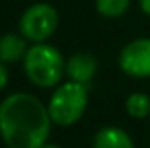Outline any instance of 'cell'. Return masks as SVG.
Listing matches in <instances>:
<instances>
[{
    "label": "cell",
    "instance_id": "cell-4",
    "mask_svg": "<svg viewBox=\"0 0 150 148\" xmlns=\"http://www.w3.org/2000/svg\"><path fill=\"white\" fill-rule=\"evenodd\" d=\"M59 16L58 11L47 4L37 2L32 4L19 18V33L32 44L47 42L58 30Z\"/></svg>",
    "mask_w": 150,
    "mask_h": 148
},
{
    "label": "cell",
    "instance_id": "cell-13",
    "mask_svg": "<svg viewBox=\"0 0 150 148\" xmlns=\"http://www.w3.org/2000/svg\"><path fill=\"white\" fill-rule=\"evenodd\" d=\"M40 148H63V147H59V145H52V143H45V145H42Z\"/></svg>",
    "mask_w": 150,
    "mask_h": 148
},
{
    "label": "cell",
    "instance_id": "cell-9",
    "mask_svg": "<svg viewBox=\"0 0 150 148\" xmlns=\"http://www.w3.org/2000/svg\"><path fill=\"white\" fill-rule=\"evenodd\" d=\"M126 111L133 118L150 117V96L145 92H133L126 99Z\"/></svg>",
    "mask_w": 150,
    "mask_h": 148
},
{
    "label": "cell",
    "instance_id": "cell-3",
    "mask_svg": "<svg viewBox=\"0 0 150 148\" xmlns=\"http://www.w3.org/2000/svg\"><path fill=\"white\" fill-rule=\"evenodd\" d=\"M87 87L77 82H63L56 85L49 98L47 110L52 124L59 127H70L77 124L87 108Z\"/></svg>",
    "mask_w": 150,
    "mask_h": 148
},
{
    "label": "cell",
    "instance_id": "cell-12",
    "mask_svg": "<svg viewBox=\"0 0 150 148\" xmlns=\"http://www.w3.org/2000/svg\"><path fill=\"white\" fill-rule=\"evenodd\" d=\"M140 9L150 18V0H140Z\"/></svg>",
    "mask_w": 150,
    "mask_h": 148
},
{
    "label": "cell",
    "instance_id": "cell-7",
    "mask_svg": "<svg viewBox=\"0 0 150 148\" xmlns=\"http://www.w3.org/2000/svg\"><path fill=\"white\" fill-rule=\"evenodd\" d=\"M26 42L21 33H4L0 37V61L5 65L23 61L28 51Z\"/></svg>",
    "mask_w": 150,
    "mask_h": 148
},
{
    "label": "cell",
    "instance_id": "cell-1",
    "mask_svg": "<svg viewBox=\"0 0 150 148\" xmlns=\"http://www.w3.org/2000/svg\"><path fill=\"white\" fill-rule=\"evenodd\" d=\"M51 125L47 105L30 92H12L0 103V136L7 148H40Z\"/></svg>",
    "mask_w": 150,
    "mask_h": 148
},
{
    "label": "cell",
    "instance_id": "cell-5",
    "mask_svg": "<svg viewBox=\"0 0 150 148\" xmlns=\"http://www.w3.org/2000/svg\"><path fill=\"white\" fill-rule=\"evenodd\" d=\"M119 66L127 77H150V38L142 37L127 42L119 54Z\"/></svg>",
    "mask_w": 150,
    "mask_h": 148
},
{
    "label": "cell",
    "instance_id": "cell-10",
    "mask_svg": "<svg viewBox=\"0 0 150 148\" xmlns=\"http://www.w3.org/2000/svg\"><path fill=\"white\" fill-rule=\"evenodd\" d=\"M94 5L100 16L115 19V18H122L127 12L131 0H94Z\"/></svg>",
    "mask_w": 150,
    "mask_h": 148
},
{
    "label": "cell",
    "instance_id": "cell-6",
    "mask_svg": "<svg viewBox=\"0 0 150 148\" xmlns=\"http://www.w3.org/2000/svg\"><path fill=\"white\" fill-rule=\"evenodd\" d=\"M96 72H98V61L89 52H75L68 58L65 65V73L68 80L82 84L86 87L93 82Z\"/></svg>",
    "mask_w": 150,
    "mask_h": 148
},
{
    "label": "cell",
    "instance_id": "cell-2",
    "mask_svg": "<svg viewBox=\"0 0 150 148\" xmlns=\"http://www.w3.org/2000/svg\"><path fill=\"white\" fill-rule=\"evenodd\" d=\"M65 58L61 51L51 44L40 42L28 47L23 59V68L28 80L40 89H51L61 84L65 77Z\"/></svg>",
    "mask_w": 150,
    "mask_h": 148
},
{
    "label": "cell",
    "instance_id": "cell-11",
    "mask_svg": "<svg viewBox=\"0 0 150 148\" xmlns=\"http://www.w3.org/2000/svg\"><path fill=\"white\" fill-rule=\"evenodd\" d=\"M7 80H9V72L5 68V63L0 61V91L7 85Z\"/></svg>",
    "mask_w": 150,
    "mask_h": 148
},
{
    "label": "cell",
    "instance_id": "cell-8",
    "mask_svg": "<svg viewBox=\"0 0 150 148\" xmlns=\"http://www.w3.org/2000/svg\"><path fill=\"white\" fill-rule=\"evenodd\" d=\"M93 148H134L131 136L115 125L101 127L93 140Z\"/></svg>",
    "mask_w": 150,
    "mask_h": 148
}]
</instances>
